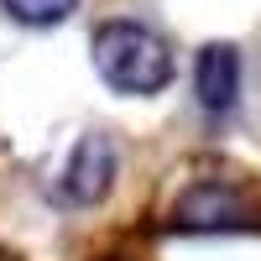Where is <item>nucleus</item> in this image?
I'll return each instance as SVG.
<instances>
[{
  "mask_svg": "<svg viewBox=\"0 0 261 261\" xmlns=\"http://www.w3.org/2000/svg\"><path fill=\"white\" fill-rule=\"evenodd\" d=\"M94 68L120 94H157L172 84V47L141 21H105L94 32Z\"/></svg>",
  "mask_w": 261,
  "mask_h": 261,
  "instance_id": "obj_1",
  "label": "nucleus"
},
{
  "mask_svg": "<svg viewBox=\"0 0 261 261\" xmlns=\"http://www.w3.org/2000/svg\"><path fill=\"white\" fill-rule=\"evenodd\" d=\"M172 225L188 235H214V230H246L251 225V204L246 193L225 183V178H204L193 183L178 204H172Z\"/></svg>",
  "mask_w": 261,
  "mask_h": 261,
  "instance_id": "obj_2",
  "label": "nucleus"
},
{
  "mask_svg": "<svg viewBox=\"0 0 261 261\" xmlns=\"http://www.w3.org/2000/svg\"><path fill=\"white\" fill-rule=\"evenodd\" d=\"M110 183H115V141H110V136H99V130L79 136L68 167H63L58 193H63L68 204L84 209V204H99L105 193H110Z\"/></svg>",
  "mask_w": 261,
  "mask_h": 261,
  "instance_id": "obj_3",
  "label": "nucleus"
},
{
  "mask_svg": "<svg viewBox=\"0 0 261 261\" xmlns=\"http://www.w3.org/2000/svg\"><path fill=\"white\" fill-rule=\"evenodd\" d=\"M193 89H199V105L209 115L235 110V99H241V53L230 42H209L193 63Z\"/></svg>",
  "mask_w": 261,
  "mask_h": 261,
  "instance_id": "obj_4",
  "label": "nucleus"
},
{
  "mask_svg": "<svg viewBox=\"0 0 261 261\" xmlns=\"http://www.w3.org/2000/svg\"><path fill=\"white\" fill-rule=\"evenodd\" d=\"M0 11L16 16L21 27H58L79 11V0H0Z\"/></svg>",
  "mask_w": 261,
  "mask_h": 261,
  "instance_id": "obj_5",
  "label": "nucleus"
}]
</instances>
